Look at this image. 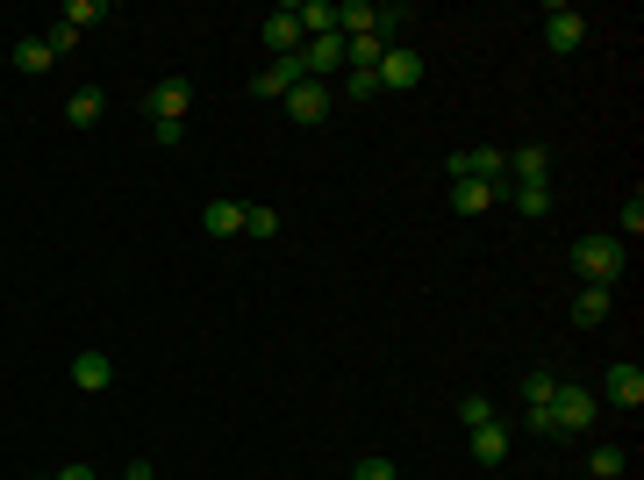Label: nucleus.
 <instances>
[{"label":"nucleus","instance_id":"cd10ccee","mask_svg":"<svg viewBox=\"0 0 644 480\" xmlns=\"http://www.w3.org/2000/svg\"><path fill=\"white\" fill-rule=\"evenodd\" d=\"M373 94H380L373 72H344V101H373Z\"/></svg>","mask_w":644,"mask_h":480},{"label":"nucleus","instance_id":"2f4dec72","mask_svg":"<svg viewBox=\"0 0 644 480\" xmlns=\"http://www.w3.org/2000/svg\"><path fill=\"white\" fill-rule=\"evenodd\" d=\"M58 480H101V473H94L86 459H72V466H58Z\"/></svg>","mask_w":644,"mask_h":480},{"label":"nucleus","instance_id":"0eeeda50","mask_svg":"<svg viewBox=\"0 0 644 480\" xmlns=\"http://www.w3.org/2000/svg\"><path fill=\"white\" fill-rule=\"evenodd\" d=\"M330 108H337V94H330L322 79H301V86L287 94V122H301V130H315V122H330Z\"/></svg>","mask_w":644,"mask_h":480},{"label":"nucleus","instance_id":"f3484780","mask_svg":"<svg viewBox=\"0 0 644 480\" xmlns=\"http://www.w3.org/2000/svg\"><path fill=\"white\" fill-rule=\"evenodd\" d=\"M201 230H208V237H244V201H208L201 208Z\"/></svg>","mask_w":644,"mask_h":480},{"label":"nucleus","instance_id":"1a4fd4ad","mask_svg":"<svg viewBox=\"0 0 644 480\" xmlns=\"http://www.w3.org/2000/svg\"><path fill=\"white\" fill-rule=\"evenodd\" d=\"M594 402H616V409H644V366H609V373H602V395Z\"/></svg>","mask_w":644,"mask_h":480},{"label":"nucleus","instance_id":"473e14b6","mask_svg":"<svg viewBox=\"0 0 644 480\" xmlns=\"http://www.w3.org/2000/svg\"><path fill=\"white\" fill-rule=\"evenodd\" d=\"M122 480H158V473H151V459H129V473H122Z\"/></svg>","mask_w":644,"mask_h":480},{"label":"nucleus","instance_id":"f8f14e48","mask_svg":"<svg viewBox=\"0 0 644 480\" xmlns=\"http://www.w3.org/2000/svg\"><path fill=\"white\" fill-rule=\"evenodd\" d=\"M258 36H265V51H272V58H294V51H301L308 36H301V15H294V0H287V8H272Z\"/></svg>","mask_w":644,"mask_h":480},{"label":"nucleus","instance_id":"2eb2a0df","mask_svg":"<svg viewBox=\"0 0 644 480\" xmlns=\"http://www.w3.org/2000/svg\"><path fill=\"white\" fill-rule=\"evenodd\" d=\"M609 309H616V287H580V294H573V323H580V330L609 323Z\"/></svg>","mask_w":644,"mask_h":480},{"label":"nucleus","instance_id":"a878e982","mask_svg":"<svg viewBox=\"0 0 644 480\" xmlns=\"http://www.w3.org/2000/svg\"><path fill=\"white\" fill-rule=\"evenodd\" d=\"M244 237H280V216L272 208H244Z\"/></svg>","mask_w":644,"mask_h":480},{"label":"nucleus","instance_id":"9b49d317","mask_svg":"<svg viewBox=\"0 0 644 480\" xmlns=\"http://www.w3.org/2000/svg\"><path fill=\"white\" fill-rule=\"evenodd\" d=\"M301 72L330 86L344 72V36H308V44H301Z\"/></svg>","mask_w":644,"mask_h":480},{"label":"nucleus","instance_id":"c85d7f7f","mask_svg":"<svg viewBox=\"0 0 644 480\" xmlns=\"http://www.w3.org/2000/svg\"><path fill=\"white\" fill-rule=\"evenodd\" d=\"M644 237V194H630L623 201V244H637Z\"/></svg>","mask_w":644,"mask_h":480},{"label":"nucleus","instance_id":"423d86ee","mask_svg":"<svg viewBox=\"0 0 644 480\" xmlns=\"http://www.w3.org/2000/svg\"><path fill=\"white\" fill-rule=\"evenodd\" d=\"M187 108H194V79H158L144 94V115L151 122H187Z\"/></svg>","mask_w":644,"mask_h":480},{"label":"nucleus","instance_id":"6ab92c4d","mask_svg":"<svg viewBox=\"0 0 644 480\" xmlns=\"http://www.w3.org/2000/svg\"><path fill=\"white\" fill-rule=\"evenodd\" d=\"M101 108H108L101 86H79V94L65 101V122H72V130H94V122H101Z\"/></svg>","mask_w":644,"mask_h":480},{"label":"nucleus","instance_id":"412c9836","mask_svg":"<svg viewBox=\"0 0 644 480\" xmlns=\"http://www.w3.org/2000/svg\"><path fill=\"white\" fill-rule=\"evenodd\" d=\"M501 201H509L523 223H544V216H552V187H509Z\"/></svg>","mask_w":644,"mask_h":480},{"label":"nucleus","instance_id":"5701e85b","mask_svg":"<svg viewBox=\"0 0 644 480\" xmlns=\"http://www.w3.org/2000/svg\"><path fill=\"white\" fill-rule=\"evenodd\" d=\"M108 15H115V8H108V0H65V15H58V22H65V29H94V22H108Z\"/></svg>","mask_w":644,"mask_h":480},{"label":"nucleus","instance_id":"bb28decb","mask_svg":"<svg viewBox=\"0 0 644 480\" xmlns=\"http://www.w3.org/2000/svg\"><path fill=\"white\" fill-rule=\"evenodd\" d=\"M351 480H401V466L373 452V459H358V466H351Z\"/></svg>","mask_w":644,"mask_h":480},{"label":"nucleus","instance_id":"7ed1b4c3","mask_svg":"<svg viewBox=\"0 0 644 480\" xmlns=\"http://www.w3.org/2000/svg\"><path fill=\"white\" fill-rule=\"evenodd\" d=\"M451 180H480V187H501L509 194V151H494V144H473V151H451L444 158Z\"/></svg>","mask_w":644,"mask_h":480},{"label":"nucleus","instance_id":"ddd939ff","mask_svg":"<svg viewBox=\"0 0 644 480\" xmlns=\"http://www.w3.org/2000/svg\"><path fill=\"white\" fill-rule=\"evenodd\" d=\"M509 187H552V151L544 144H523L509 158Z\"/></svg>","mask_w":644,"mask_h":480},{"label":"nucleus","instance_id":"393cba45","mask_svg":"<svg viewBox=\"0 0 644 480\" xmlns=\"http://www.w3.org/2000/svg\"><path fill=\"white\" fill-rule=\"evenodd\" d=\"M458 423H466V430L494 423V402H487V395H466V402H458Z\"/></svg>","mask_w":644,"mask_h":480},{"label":"nucleus","instance_id":"aec40b11","mask_svg":"<svg viewBox=\"0 0 644 480\" xmlns=\"http://www.w3.org/2000/svg\"><path fill=\"white\" fill-rule=\"evenodd\" d=\"M473 459L480 466H501V459H509V423H480L473 430Z\"/></svg>","mask_w":644,"mask_h":480},{"label":"nucleus","instance_id":"39448f33","mask_svg":"<svg viewBox=\"0 0 644 480\" xmlns=\"http://www.w3.org/2000/svg\"><path fill=\"white\" fill-rule=\"evenodd\" d=\"M580 44H587V15H580V8H544V51L573 58Z\"/></svg>","mask_w":644,"mask_h":480},{"label":"nucleus","instance_id":"f257e3e1","mask_svg":"<svg viewBox=\"0 0 644 480\" xmlns=\"http://www.w3.org/2000/svg\"><path fill=\"white\" fill-rule=\"evenodd\" d=\"M573 273H580V287H616V280L630 273V244L623 237H580Z\"/></svg>","mask_w":644,"mask_h":480},{"label":"nucleus","instance_id":"20e7f679","mask_svg":"<svg viewBox=\"0 0 644 480\" xmlns=\"http://www.w3.org/2000/svg\"><path fill=\"white\" fill-rule=\"evenodd\" d=\"M552 395H559V373L552 366H530L523 373V423L552 438Z\"/></svg>","mask_w":644,"mask_h":480},{"label":"nucleus","instance_id":"7c9ffc66","mask_svg":"<svg viewBox=\"0 0 644 480\" xmlns=\"http://www.w3.org/2000/svg\"><path fill=\"white\" fill-rule=\"evenodd\" d=\"M179 137H187V122H151V144H165V151H172Z\"/></svg>","mask_w":644,"mask_h":480},{"label":"nucleus","instance_id":"f03ea898","mask_svg":"<svg viewBox=\"0 0 644 480\" xmlns=\"http://www.w3.org/2000/svg\"><path fill=\"white\" fill-rule=\"evenodd\" d=\"M594 416H602L594 387H580V380H559V395H552V438H587Z\"/></svg>","mask_w":644,"mask_h":480},{"label":"nucleus","instance_id":"b1692460","mask_svg":"<svg viewBox=\"0 0 644 480\" xmlns=\"http://www.w3.org/2000/svg\"><path fill=\"white\" fill-rule=\"evenodd\" d=\"M623 466H630L623 445H594V452H587V473H594V480H623Z\"/></svg>","mask_w":644,"mask_h":480},{"label":"nucleus","instance_id":"4468645a","mask_svg":"<svg viewBox=\"0 0 644 480\" xmlns=\"http://www.w3.org/2000/svg\"><path fill=\"white\" fill-rule=\"evenodd\" d=\"M108 380H115V359H108V352H79V359H72V387H86V395H101Z\"/></svg>","mask_w":644,"mask_h":480},{"label":"nucleus","instance_id":"4be33fe9","mask_svg":"<svg viewBox=\"0 0 644 480\" xmlns=\"http://www.w3.org/2000/svg\"><path fill=\"white\" fill-rule=\"evenodd\" d=\"M51 65H58V58H51V44H44V36H22V44H15V72H29V79H44Z\"/></svg>","mask_w":644,"mask_h":480},{"label":"nucleus","instance_id":"dca6fc26","mask_svg":"<svg viewBox=\"0 0 644 480\" xmlns=\"http://www.w3.org/2000/svg\"><path fill=\"white\" fill-rule=\"evenodd\" d=\"M451 208H458V216H487V208H501V187H480V180H451Z\"/></svg>","mask_w":644,"mask_h":480},{"label":"nucleus","instance_id":"6e6552de","mask_svg":"<svg viewBox=\"0 0 644 480\" xmlns=\"http://www.w3.org/2000/svg\"><path fill=\"white\" fill-rule=\"evenodd\" d=\"M373 79H380V86H394V94L423 86V51H408V44H387V58H380Z\"/></svg>","mask_w":644,"mask_h":480},{"label":"nucleus","instance_id":"9d476101","mask_svg":"<svg viewBox=\"0 0 644 480\" xmlns=\"http://www.w3.org/2000/svg\"><path fill=\"white\" fill-rule=\"evenodd\" d=\"M301 79H308V72H301V51H294V58H272V65L251 79V94H258V101H287Z\"/></svg>","mask_w":644,"mask_h":480},{"label":"nucleus","instance_id":"a211bd4d","mask_svg":"<svg viewBox=\"0 0 644 480\" xmlns=\"http://www.w3.org/2000/svg\"><path fill=\"white\" fill-rule=\"evenodd\" d=\"M301 36H337V0H294Z\"/></svg>","mask_w":644,"mask_h":480},{"label":"nucleus","instance_id":"c756f323","mask_svg":"<svg viewBox=\"0 0 644 480\" xmlns=\"http://www.w3.org/2000/svg\"><path fill=\"white\" fill-rule=\"evenodd\" d=\"M44 44H51V58H65L72 44H79V29H65V22H51V29H44Z\"/></svg>","mask_w":644,"mask_h":480}]
</instances>
